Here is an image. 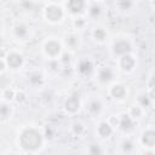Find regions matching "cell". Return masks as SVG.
<instances>
[{
  "instance_id": "4",
  "label": "cell",
  "mask_w": 155,
  "mask_h": 155,
  "mask_svg": "<svg viewBox=\"0 0 155 155\" xmlns=\"http://www.w3.org/2000/svg\"><path fill=\"white\" fill-rule=\"evenodd\" d=\"M21 62H22V59H21V57L18 54H10L8 56V64L11 67L16 68V67H18L21 64Z\"/></svg>"
},
{
  "instance_id": "10",
  "label": "cell",
  "mask_w": 155,
  "mask_h": 155,
  "mask_svg": "<svg viewBox=\"0 0 155 155\" xmlns=\"http://www.w3.org/2000/svg\"><path fill=\"white\" fill-rule=\"evenodd\" d=\"M124 88L121 87V86H115L114 87V90H113V93H114V96H116V97H121L122 94H124Z\"/></svg>"
},
{
  "instance_id": "5",
  "label": "cell",
  "mask_w": 155,
  "mask_h": 155,
  "mask_svg": "<svg viewBox=\"0 0 155 155\" xmlns=\"http://www.w3.org/2000/svg\"><path fill=\"white\" fill-rule=\"evenodd\" d=\"M46 48H47V52L51 53V54H56V53L59 52V46H58L56 42H50V44H47Z\"/></svg>"
},
{
  "instance_id": "2",
  "label": "cell",
  "mask_w": 155,
  "mask_h": 155,
  "mask_svg": "<svg viewBox=\"0 0 155 155\" xmlns=\"http://www.w3.org/2000/svg\"><path fill=\"white\" fill-rule=\"evenodd\" d=\"M62 16V12L58 7H50L47 10V17L51 19V21H57Z\"/></svg>"
},
{
  "instance_id": "11",
  "label": "cell",
  "mask_w": 155,
  "mask_h": 155,
  "mask_svg": "<svg viewBox=\"0 0 155 155\" xmlns=\"http://www.w3.org/2000/svg\"><path fill=\"white\" fill-rule=\"evenodd\" d=\"M101 78H102L103 80H109V79L111 78L110 70H109V69H104V70L102 71V74H101Z\"/></svg>"
},
{
  "instance_id": "9",
  "label": "cell",
  "mask_w": 155,
  "mask_h": 155,
  "mask_svg": "<svg viewBox=\"0 0 155 155\" xmlns=\"http://www.w3.org/2000/svg\"><path fill=\"white\" fill-rule=\"evenodd\" d=\"M99 132L103 134V136H108L109 133H110V127L108 126V125H105V124H103L101 127H99Z\"/></svg>"
},
{
  "instance_id": "6",
  "label": "cell",
  "mask_w": 155,
  "mask_h": 155,
  "mask_svg": "<svg viewBox=\"0 0 155 155\" xmlns=\"http://www.w3.org/2000/svg\"><path fill=\"white\" fill-rule=\"evenodd\" d=\"M78 105H79V101L76 99V98H70L68 102H67V108L68 109H70V110H75L76 108H78Z\"/></svg>"
},
{
  "instance_id": "7",
  "label": "cell",
  "mask_w": 155,
  "mask_h": 155,
  "mask_svg": "<svg viewBox=\"0 0 155 155\" xmlns=\"http://www.w3.org/2000/svg\"><path fill=\"white\" fill-rule=\"evenodd\" d=\"M69 7L71 11H80L82 7V2L81 1H71V2H69Z\"/></svg>"
},
{
  "instance_id": "13",
  "label": "cell",
  "mask_w": 155,
  "mask_h": 155,
  "mask_svg": "<svg viewBox=\"0 0 155 155\" xmlns=\"http://www.w3.org/2000/svg\"><path fill=\"white\" fill-rule=\"evenodd\" d=\"M154 85H155V79H154Z\"/></svg>"
},
{
  "instance_id": "3",
  "label": "cell",
  "mask_w": 155,
  "mask_h": 155,
  "mask_svg": "<svg viewBox=\"0 0 155 155\" xmlns=\"http://www.w3.org/2000/svg\"><path fill=\"white\" fill-rule=\"evenodd\" d=\"M143 142L147 145H154L155 144V132L154 131H149L144 134L143 137Z\"/></svg>"
},
{
  "instance_id": "8",
  "label": "cell",
  "mask_w": 155,
  "mask_h": 155,
  "mask_svg": "<svg viewBox=\"0 0 155 155\" xmlns=\"http://www.w3.org/2000/svg\"><path fill=\"white\" fill-rule=\"evenodd\" d=\"M132 64H133L132 58H131V57H128V56H125V57H124V59H122V65L125 67V69H130V68L132 67Z\"/></svg>"
},
{
  "instance_id": "1",
  "label": "cell",
  "mask_w": 155,
  "mask_h": 155,
  "mask_svg": "<svg viewBox=\"0 0 155 155\" xmlns=\"http://www.w3.org/2000/svg\"><path fill=\"white\" fill-rule=\"evenodd\" d=\"M21 142H22V145L25 149H35L40 144V134L34 130L25 131L22 134Z\"/></svg>"
},
{
  "instance_id": "12",
  "label": "cell",
  "mask_w": 155,
  "mask_h": 155,
  "mask_svg": "<svg viewBox=\"0 0 155 155\" xmlns=\"http://www.w3.org/2000/svg\"><path fill=\"white\" fill-rule=\"evenodd\" d=\"M103 35H104V34H103V31H102V30L96 31V38H99V39L102 40V39H103Z\"/></svg>"
}]
</instances>
